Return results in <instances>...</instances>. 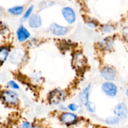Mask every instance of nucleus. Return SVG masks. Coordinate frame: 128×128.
<instances>
[{
	"mask_svg": "<svg viewBox=\"0 0 128 128\" xmlns=\"http://www.w3.org/2000/svg\"><path fill=\"white\" fill-rule=\"evenodd\" d=\"M58 120L64 126L71 127L79 123L80 117L77 113L67 111L60 112L59 114Z\"/></svg>",
	"mask_w": 128,
	"mask_h": 128,
	"instance_id": "nucleus-5",
	"label": "nucleus"
},
{
	"mask_svg": "<svg viewBox=\"0 0 128 128\" xmlns=\"http://www.w3.org/2000/svg\"><path fill=\"white\" fill-rule=\"evenodd\" d=\"M28 59V51L24 48L18 46L12 49L8 61L14 66L23 64Z\"/></svg>",
	"mask_w": 128,
	"mask_h": 128,
	"instance_id": "nucleus-4",
	"label": "nucleus"
},
{
	"mask_svg": "<svg viewBox=\"0 0 128 128\" xmlns=\"http://www.w3.org/2000/svg\"><path fill=\"white\" fill-rule=\"evenodd\" d=\"M70 28L66 25H62L56 22H53L50 24L48 31L52 36L58 38L64 37L69 33Z\"/></svg>",
	"mask_w": 128,
	"mask_h": 128,
	"instance_id": "nucleus-8",
	"label": "nucleus"
},
{
	"mask_svg": "<svg viewBox=\"0 0 128 128\" xmlns=\"http://www.w3.org/2000/svg\"><path fill=\"white\" fill-rule=\"evenodd\" d=\"M6 86L7 88L11 89V90H14V91H19L21 88L20 84L18 82H16L15 80H11L8 81L7 84H6Z\"/></svg>",
	"mask_w": 128,
	"mask_h": 128,
	"instance_id": "nucleus-24",
	"label": "nucleus"
},
{
	"mask_svg": "<svg viewBox=\"0 0 128 128\" xmlns=\"http://www.w3.org/2000/svg\"><path fill=\"white\" fill-rule=\"evenodd\" d=\"M58 108L59 111H61V112L68 111L67 105H64V104H61L59 105V106H58Z\"/></svg>",
	"mask_w": 128,
	"mask_h": 128,
	"instance_id": "nucleus-29",
	"label": "nucleus"
},
{
	"mask_svg": "<svg viewBox=\"0 0 128 128\" xmlns=\"http://www.w3.org/2000/svg\"><path fill=\"white\" fill-rule=\"evenodd\" d=\"M68 96V92L65 90L56 88L48 92L46 97L48 104L51 106H58L63 104Z\"/></svg>",
	"mask_w": 128,
	"mask_h": 128,
	"instance_id": "nucleus-3",
	"label": "nucleus"
},
{
	"mask_svg": "<svg viewBox=\"0 0 128 128\" xmlns=\"http://www.w3.org/2000/svg\"><path fill=\"white\" fill-rule=\"evenodd\" d=\"M32 128H45L42 124H41L36 123V124H34Z\"/></svg>",
	"mask_w": 128,
	"mask_h": 128,
	"instance_id": "nucleus-30",
	"label": "nucleus"
},
{
	"mask_svg": "<svg viewBox=\"0 0 128 128\" xmlns=\"http://www.w3.org/2000/svg\"><path fill=\"white\" fill-rule=\"evenodd\" d=\"M25 10L26 9L23 5H15L9 8L7 10V12L12 16H21L23 14Z\"/></svg>",
	"mask_w": 128,
	"mask_h": 128,
	"instance_id": "nucleus-17",
	"label": "nucleus"
},
{
	"mask_svg": "<svg viewBox=\"0 0 128 128\" xmlns=\"http://www.w3.org/2000/svg\"><path fill=\"white\" fill-rule=\"evenodd\" d=\"M125 96H126V100H127V101H128V87L126 88V91H125Z\"/></svg>",
	"mask_w": 128,
	"mask_h": 128,
	"instance_id": "nucleus-32",
	"label": "nucleus"
},
{
	"mask_svg": "<svg viewBox=\"0 0 128 128\" xmlns=\"http://www.w3.org/2000/svg\"><path fill=\"white\" fill-rule=\"evenodd\" d=\"M101 91L105 96L111 98H114L118 96L119 89L114 82L104 81L101 84Z\"/></svg>",
	"mask_w": 128,
	"mask_h": 128,
	"instance_id": "nucleus-10",
	"label": "nucleus"
},
{
	"mask_svg": "<svg viewBox=\"0 0 128 128\" xmlns=\"http://www.w3.org/2000/svg\"><path fill=\"white\" fill-rule=\"evenodd\" d=\"M34 124L28 120H22L18 124V128H32Z\"/></svg>",
	"mask_w": 128,
	"mask_h": 128,
	"instance_id": "nucleus-27",
	"label": "nucleus"
},
{
	"mask_svg": "<svg viewBox=\"0 0 128 128\" xmlns=\"http://www.w3.org/2000/svg\"><path fill=\"white\" fill-rule=\"evenodd\" d=\"M12 49L10 45L4 44L0 46V67L9 60Z\"/></svg>",
	"mask_w": 128,
	"mask_h": 128,
	"instance_id": "nucleus-15",
	"label": "nucleus"
},
{
	"mask_svg": "<svg viewBox=\"0 0 128 128\" xmlns=\"http://www.w3.org/2000/svg\"><path fill=\"white\" fill-rule=\"evenodd\" d=\"M84 24L90 30H98L101 24L98 22L97 20L91 17H87L84 20Z\"/></svg>",
	"mask_w": 128,
	"mask_h": 128,
	"instance_id": "nucleus-18",
	"label": "nucleus"
},
{
	"mask_svg": "<svg viewBox=\"0 0 128 128\" xmlns=\"http://www.w3.org/2000/svg\"><path fill=\"white\" fill-rule=\"evenodd\" d=\"M4 13V8L2 6H0V16H2Z\"/></svg>",
	"mask_w": 128,
	"mask_h": 128,
	"instance_id": "nucleus-31",
	"label": "nucleus"
},
{
	"mask_svg": "<svg viewBox=\"0 0 128 128\" xmlns=\"http://www.w3.org/2000/svg\"><path fill=\"white\" fill-rule=\"evenodd\" d=\"M98 30L104 35L110 36V35L113 34V33L116 30V26L114 24L110 23V22L101 24Z\"/></svg>",
	"mask_w": 128,
	"mask_h": 128,
	"instance_id": "nucleus-16",
	"label": "nucleus"
},
{
	"mask_svg": "<svg viewBox=\"0 0 128 128\" xmlns=\"http://www.w3.org/2000/svg\"><path fill=\"white\" fill-rule=\"evenodd\" d=\"M82 106H81L80 103H77V102H70L68 104H67V108H68V111H71L72 112H78L82 109Z\"/></svg>",
	"mask_w": 128,
	"mask_h": 128,
	"instance_id": "nucleus-22",
	"label": "nucleus"
},
{
	"mask_svg": "<svg viewBox=\"0 0 128 128\" xmlns=\"http://www.w3.org/2000/svg\"><path fill=\"white\" fill-rule=\"evenodd\" d=\"M71 64L74 70L79 74L84 73L88 68L87 58L82 51L75 50L71 54Z\"/></svg>",
	"mask_w": 128,
	"mask_h": 128,
	"instance_id": "nucleus-1",
	"label": "nucleus"
},
{
	"mask_svg": "<svg viewBox=\"0 0 128 128\" xmlns=\"http://www.w3.org/2000/svg\"><path fill=\"white\" fill-rule=\"evenodd\" d=\"M55 4V2L52 1H42L39 3L38 9L40 11L45 10L49 7H52Z\"/></svg>",
	"mask_w": 128,
	"mask_h": 128,
	"instance_id": "nucleus-23",
	"label": "nucleus"
},
{
	"mask_svg": "<svg viewBox=\"0 0 128 128\" xmlns=\"http://www.w3.org/2000/svg\"><path fill=\"white\" fill-rule=\"evenodd\" d=\"M121 120H120L119 118H118L117 116H114V115H111V116H109L108 117H106V118L104 120V122L106 124V125L110 126H116L118 125V124H120V122H121Z\"/></svg>",
	"mask_w": 128,
	"mask_h": 128,
	"instance_id": "nucleus-20",
	"label": "nucleus"
},
{
	"mask_svg": "<svg viewBox=\"0 0 128 128\" xmlns=\"http://www.w3.org/2000/svg\"><path fill=\"white\" fill-rule=\"evenodd\" d=\"M100 76L104 81L114 82L118 77V72L114 66L110 64L103 65L100 68Z\"/></svg>",
	"mask_w": 128,
	"mask_h": 128,
	"instance_id": "nucleus-7",
	"label": "nucleus"
},
{
	"mask_svg": "<svg viewBox=\"0 0 128 128\" xmlns=\"http://www.w3.org/2000/svg\"><path fill=\"white\" fill-rule=\"evenodd\" d=\"M121 38L124 42L128 45V24L124 26L121 30Z\"/></svg>",
	"mask_w": 128,
	"mask_h": 128,
	"instance_id": "nucleus-25",
	"label": "nucleus"
},
{
	"mask_svg": "<svg viewBox=\"0 0 128 128\" xmlns=\"http://www.w3.org/2000/svg\"><path fill=\"white\" fill-rule=\"evenodd\" d=\"M113 114L121 120L126 119L128 116V107L124 102H118L113 108Z\"/></svg>",
	"mask_w": 128,
	"mask_h": 128,
	"instance_id": "nucleus-13",
	"label": "nucleus"
},
{
	"mask_svg": "<svg viewBox=\"0 0 128 128\" xmlns=\"http://www.w3.org/2000/svg\"><path fill=\"white\" fill-rule=\"evenodd\" d=\"M91 88H92V84L89 83L79 92V102L82 107H85L90 101V93H91Z\"/></svg>",
	"mask_w": 128,
	"mask_h": 128,
	"instance_id": "nucleus-12",
	"label": "nucleus"
},
{
	"mask_svg": "<svg viewBox=\"0 0 128 128\" xmlns=\"http://www.w3.org/2000/svg\"><path fill=\"white\" fill-rule=\"evenodd\" d=\"M16 40L21 44L26 43L31 38V33L30 30L24 24L21 23L19 25L16 30Z\"/></svg>",
	"mask_w": 128,
	"mask_h": 128,
	"instance_id": "nucleus-11",
	"label": "nucleus"
},
{
	"mask_svg": "<svg viewBox=\"0 0 128 128\" xmlns=\"http://www.w3.org/2000/svg\"><path fill=\"white\" fill-rule=\"evenodd\" d=\"M43 78L39 72H34L30 76V81L34 85H40L43 82Z\"/></svg>",
	"mask_w": 128,
	"mask_h": 128,
	"instance_id": "nucleus-21",
	"label": "nucleus"
},
{
	"mask_svg": "<svg viewBox=\"0 0 128 128\" xmlns=\"http://www.w3.org/2000/svg\"><path fill=\"white\" fill-rule=\"evenodd\" d=\"M0 100L9 108H16L20 104V97L18 91L9 88L0 91Z\"/></svg>",
	"mask_w": 128,
	"mask_h": 128,
	"instance_id": "nucleus-2",
	"label": "nucleus"
},
{
	"mask_svg": "<svg viewBox=\"0 0 128 128\" xmlns=\"http://www.w3.org/2000/svg\"><path fill=\"white\" fill-rule=\"evenodd\" d=\"M115 41L116 40L114 35L106 36L98 41V42L96 44V46L98 50L101 52H111L114 48Z\"/></svg>",
	"mask_w": 128,
	"mask_h": 128,
	"instance_id": "nucleus-6",
	"label": "nucleus"
},
{
	"mask_svg": "<svg viewBox=\"0 0 128 128\" xmlns=\"http://www.w3.org/2000/svg\"><path fill=\"white\" fill-rule=\"evenodd\" d=\"M9 28L8 27L7 24L5 22L0 21V33L1 34H6L8 32Z\"/></svg>",
	"mask_w": 128,
	"mask_h": 128,
	"instance_id": "nucleus-28",
	"label": "nucleus"
},
{
	"mask_svg": "<svg viewBox=\"0 0 128 128\" xmlns=\"http://www.w3.org/2000/svg\"><path fill=\"white\" fill-rule=\"evenodd\" d=\"M85 109L88 112L91 114H94L96 112V106L95 103L90 101L88 104L85 106Z\"/></svg>",
	"mask_w": 128,
	"mask_h": 128,
	"instance_id": "nucleus-26",
	"label": "nucleus"
},
{
	"mask_svg": "<svg viewBox=\"0 0 128 128\" xmlns=\"http://www.w3.org/2000/svg\"><path fill=\"white\" fill-rule=\"evenodd\" d=\"M61 14L65 22L69 26L76 23L77 21V14L76 10L70 6H64L61 9Z\"/></svg>",
	"mask_w": 128,
	"mask_h": 128,
	"instance_id": "nucleus-9",
	"label": "nucleus"
},
{
	"mask_svg": "<svg viewBox=\"0 0 128 128\" xmlns=\"http://www.w3.org/2000/svg\"><path fill=\"white\" fill-rule=\"evenodd\" d=\"M34 6L33 4H31L30 5V6L25 10V11L24 12L23 14L21 16V20H20L22 24L27 22L28 20H29V18L32 16V14L34 13Z\"/></svg>",
	"mask_w": 128,
	"mask_h": 128,
	"instance_id": "nucleus-19",
	"label": "nucleus"
},
{
	"mask_svg": "<svg viewBox=\"0 0 128 128\" xmlns=\"http://www.w3.org/2000/svg\"><path fill=\"white\" fill-rule=\"evenodd\" d=\"M28 26L32 30L40 29L42 26V18L38 12H34L28 20Z\"/></svg>",
	"mask_w": 128,
	"mask_h": 128,
	"instance_id": "nucleus-14",
	"label": "nucleus"
}]
</instances>
